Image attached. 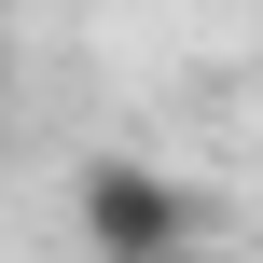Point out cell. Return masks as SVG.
Here are the masks:
<instances>
[{"mask_svg": "<svg viewBox=\"0 0 263 263\" xmlns=\"http://www.w3.org/2000/svg\"><path fill=\"white\" fill-rule=\"evenodd\" d=\"M69 222L97 263H194L208 250V208L153 166V153H83L69 166Z\"/></svg>", "mask_w": 263, "mask_h": 263, "instance_id": "6da1fadb", "label": "cell"}, {"mask_svg": "<svg viewBox=\"0 0 263 263\" xmlns=\"http://www.w3.org/2000/svg\"><path fill=\"white\" fill-rule=\"evenodd\" d=\"M0 14H14V0H0Z\"/></svg>", "mask_w": 263, "mask_h": 263, "instance_id": "7a4b0ae2", "label": "cell"}]
</instances>
